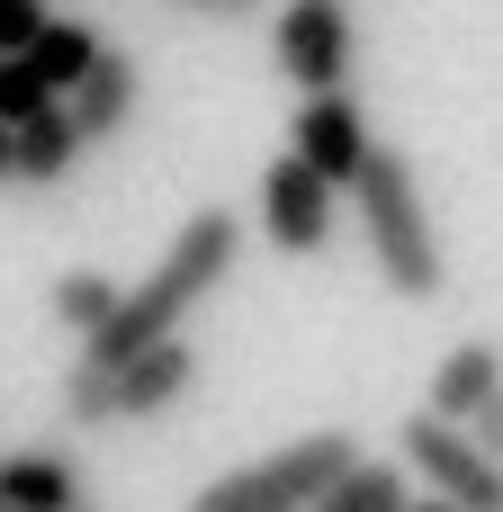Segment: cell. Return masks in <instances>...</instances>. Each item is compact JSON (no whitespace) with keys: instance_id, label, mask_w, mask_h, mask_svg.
<instances>
[{"instance_id":"6da1fadb","label":"cell","mask_w":503,"mask_h":512,"mask_svg":"<svg viewBox=\"0 0 503 512\" xmlns=\"http://www.w3.org/2000/svg\"><path fill=\"white\" fill-rule=\"evenodd\" d=\"M234 261H243V216L198 207V216L171 234V252L153 261V279H144V288H117V315L81 342V360H90V369H126V360H144L153 342H171V333L198 315L207 288L234 279Z\"/></svg>"},{"instance_id":"7a4b0ae2","label":"cell","mask_w":503,"mask_h":512,"mask_svg":"<svg viewBox=\"0 0 503 512\" xmlns=\"http://www.w3.org/2000/svg\"><path fill=\"white\" fill-rule=\"evenodd\" d=\"M351 207H360V234H369V261L396 297H441L450 288V252L432 234V207H423V180L396 144H369L360 180H351Z\"/></svg>"},{"instance_id":"3957f363","label":"cell","mask_w":503,"mask_h":512,"mask_svg":"<svg viewBox=\"0 0 503 512\" xmlns=\"http://www.w3.org/2000/svg\"><path fill=\"white\" fill-rule=\"evenodd\" d=\"M351 459H360L351 432H306V441H288V450H270V459H252V468L198 486L189 512H306L342 468H351Z\"/></svg>"},{"instance_id":"277c9868","label":"cell","mask_w":503,"mask_h":512,"mask_svg":"<svg viewBox=\"0 0 503 512\" xmlns=\"http://www.w3.org/2000/svg\"><path fill=\"white\" fill-rule=\"evenodd\" d=\"M396 459H405V477H423L441 504L459 512H503V459H486L477 441H468V423H441V414H405V432H396Z\"/></svg>"},{"instance_id":"5b68a950","label":"cell","mask_w":503,"mask_h":512,"mask_svg":"<svg viewBox=\"0 0 503 512\" xmlns=\"http://www.w3.org/2000/svg\"><path fill=\"white\" fill-rule=\"evenodd\" d=\"M270 63L315 99V90H351V63H360V27L342 0H288L279 27H270Z\"/></svg>"},{"instance_id":"8992f818","label":"cell","mask_w":503,"mask_h":512,"mask_svg":"<svg viewBox=\"0 0 503 512\" xmlns=\"http://www.w3.org/2000/svg\"><path fill=\"white\" fill-rule=\"evenodd\" d=\"M333 216H342V189H333L324 171H306L297 153H279V162L261 171V234H270L279 252H324V243H333Z\"/></svg>"},{"instance_id":"52a82bcc","label":"cell","mask_w":503,"mask_h":512,"mask_svg":"<svg viewBox=\"0 0 503 512\" xmlns=\"http://www.w3.org/2000/svg\"><path fill=\"white\" fill-rule=\"evenodd\" d=\"M369 108L351 99V90H315L306 108H297V135H288V153L306 162V171H324L333 189H351L360 180V162H369Z\"/></svg>"},{"instance_id":"ba28073f","label":"cell","mask_w":503,"mask_h":512,"mask_svg":"<svg viewBox=\"0 0 503 512\" xmlns=\"http://www.w3.org/2000/svg\"><path fill=\"white\" fill-rule=\"evenodd\" d=\"M135 108H144V63H135V54H117V45H99V63L63 90V117L81 126V144L126 135V126H135Z\"/></svg>"},{"instance_id":"9c48e42d","label":"cell","mask_w":503,"mask_h":512,"mask_svg":"<svg viewBox=\"0 0 503 512\" xmlns=\"http://www.w3.org/2000/svg\"><path fill=\"white\" fill-rule=\"evenodd\" d=\"M0 504L9 512H90V468H81L63 441L0 450Z\"/></svg>"},{"instance_id":"30bf717a","label":"cell","mask_w":503,"mask_h":512,"mask_svg":"<svg viewBox=\"0 0 503 512\" xmlns=\"http://www.w3.org/2000/svg\"><path fill=\"white\" fill-rule=\"evenodd\" d=\"M189 387H198V351H189L180 333H171V342H153L144 360L108 369V405H117V423H153V414H171Z\"/></svg>"},{"instance_id":"8fae6325","label":"cell","mask_w":503,"mask_h":512,"mask_svg":"<svg viewBox=\"0 0 503 512\" xmlns=\"http://www.w3.org/2000/svg\"><path fill=\"white\" fill-rule=\"evenodd\" d=\"M495 387H503V351H495V342H450V351L432 360V396H423V414L468 423Z\"/></svg>"},{"instance_id":"7c38bea8","label":"cell","mask_w":503,"mask_h":512,"mask_svg":"<svg viewBox=\"0 0 503 512\" xmlns=\"http://www.w3.org/2000/svg\"><path fill=\"white\" fill-rule=\"evenodd\" d=\"M90 144H81V126L63 117V99L54 108H36L27 126H9V180H36V189H54L72 162H81Z\"/></svg>"},{"instance_id":"4fadbf2b","label":"cell","mask_w":503,"mask_h":512,"mask_svg":"<svg viewBox=\"0 0 503 512\" xmlns=\"http://www.w3.org/2000/svg\"><path fill=\"white\" fill-rule=\"evenodd\" d=\"M99 45H108L99 27H81V18H45V27L27 36V54H18V63H27V72H36L54 99H63V90H72V81L99 63Z\"/></svg>"},{"instance_id":"5bb4252c","label":"cell","mask_w":503,"mask_h":512,"mask_svg":"<svg viewBox=\"0 0 503 512\" xmlns=\"http://www.w3.org/2000/svg\"><path fill=\"white\" fill-rule=\"evenodd\" d=\"M405 495H414L405 459H351V468H342V477H333L306 512H396Z\"/></svg>"},{"instance_id":"9a60e30c","label":"cell","mask_w":503,"mask_h":512,"mask_svg":"<svg viewBox=\"0 0 503 512\" xmlns=\"http://www.w3.org/2000/svg\"><path fill=\"white\" fill-rule=\"evenodd\" d=\"M45 306H54V324H63L72 342H90V333H99V324L117 315V279H99V270H63Z\"/></svg>"},{"instance_id":"2e32d148","label":"cell","mask_w":503,"mask_h":512,"mask_svg":"<svg viewBox=\"0 0 503 512\" xmlns=\"http://www.w3.org/2000/svg\"><path fill=\"white\" fill-rule=\"evenodd\" d=\"M54 414H63L72 432H108V423H117V405H108V369L72 360V369H63V387H54Z\"/></svg>"},{"instance_id":"e0dca14e","label":"cell","mask_w":503,"mask_h":512,"mask_svg":"<svg viewBox=\"0 0 503 512\" xmlns=\"http://www.w3.org/2000/svg\"><path fill=\"white\" fill-rule=\"evenodd\" d=\"M36 108H54V90H45L18 54H0V126H27Z\"/></svg>"},{"instance_id":"ac0fdd59","label":"cell","mask_w":503,"mask_h":512,"mask_svg":"<svg viewBox=\"0 0 503 512\" xmlns=\"http://www.w3.org/2000/svg\"><path fill=\"white\" fill-rule=\"evenodd\" d=\"M45 18H54L45 0H0V54H27V36H36Z\"/></svg>"},{"instance_id":"d6986e66","label":"cell","mask_w":503,"mask_h":512,"mask_svg":"<svg viewBox=\"0 0 503 512\" xmlns=\"http://www.w3.org/2000/svg\"><path fill=\"white\" fill-rule=\"evenodd\" d=\"M468 441H477L486 459H503V387L486 396V405H477V414H468Z\"/></svg>"},{"instance_id":"ffe728a7","label":"cell","mask_w":503,"mask_h":512,"mask_svg":"<svg viewBox=\"0 0 503 512\" xmlns=\"http://www.w3.org/2000/svg\"><path fill=\"white\" fill-rule=\"evenodd\" d=\"M171 9H189V18H261L270 0H171Z\"/></svg>"},{"instance_id":"44dd1931","label":"cell","mask_w":503,"mask_h":512,"mask_svg":"<svg viewBox=\"0 0 503 512\" xmlns=\"http://www.w3.org/2000/svg\"><path fill=\"white\" fill-rule=\"evenodd\" d=\"M396 512H459V504H441V495H405Z\"/></svg>"},{"instance_id":"7402d4cb","label":"cell","mask_w":503,"mask_h":512,"mask_svg":"<svg viewBox=\"0 0 503 512\" xmlns=\"http://www.w3.org/2000/svg\"><path fill=\"white\" fill-rule=\"evenodd\" d=\"M0 180H9V126H0Z\"/></svg>"},{"instance_id":"603a6c76","label":"cell","mask_w":503,"mask_h":512,"mask_svg":"<svg viewBox=\"0 0 503 512\" xmlns=\"http://www.w3.org/2000/svg\"><path fill=\"white\" fill-rule=\"evenodd\" d=\"M90 512H99V504H90Z\"/></svg>"}]
</instances>
